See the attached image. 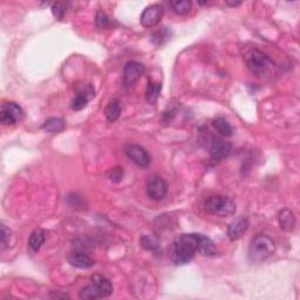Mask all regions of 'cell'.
Returning a JSON list of instances; mask_svg holds the SVG:
<instances>
[{
	"label": "cell",
	"instance_id": "6da1fadb",
	"mask_svg": "<svg viewBox=\"0 0 300 300\" xmlns=\"http://www.w3.org/2000/svg\"><path fill=\"white\" fill-rule=\"evenodd\" d=\"M199 233H183L174 240L170 249V258L176 265L190 262L198 252Z\"/></svg>",
	"mask_w": 300,
	"mask_h": 300
},
{
	"label": "cell",
	"instance_id": "e0dca14e",
	"mask_svg": "<svg viewBox=\"0 0 300 300\" xmlns=\"http://www.w3.org/2000/svg\"><path fill=\"white\" fill-rule=\"evenodd\" d=\"M46 240V232L42 229H37L31 233L30 239H28V245L33 252H38L41 249L42 244Z\"/></svg>",
	"mask_w": 300,
	"mask_h": 300
},
{
	"label": "cell",
	"instance_id": "3957f363",
	"mask_svg": "<svg viewBox=\"0 0 300 300\" xmlns=\"http://www.w3.org/2000/svg\"><path fill=\"white\" fill-rule=\"evenodd\" d=\"M112 293L111 280L102 274H93L90 277V284L80 291V298L84 300H95L107 298Z\"/></svg>",
	"mask_w": 300,
	"mask_h": 300
},
{
	"label": "cell",
	"instance_id": "ffe728a7",
	"mask_svg": "<svg viewBox=\"0 0 300 300\" xmlns=\"http://www.w3.org/2000/svg\"><path fill=\"white\" fill-rule=\"evenodd\" d=\"M161 83L157 82H152V81H149L148 87H147L146 90V100L147 102L150 103V105H155L157 102V100L159 98V93H161Z\"/></svg>",
	"mask_w": 300,
	"mask_h": 300
},
{
	"label": "cell",
	"instance_id": "8fae6325",
	"mask_svg": "<svg viewBox=\"0 0 300 300\" xmlns=\"http://www.w3.org/2000/svg\"><path fill=\"white\" fill-rule=\"evenodd\" d=\"M232 146L230 143L225 142L220 137H212L210 145V157L214 162H220L222 159L226 158L231 154Z\"/></svg>",
	"mask_w": 300,
	"mask_h": 300
},
{
	"label": "cell",
	"instance_id": "ba28073f",
	"mask_svg": "<svg viewBox=\"0 0 300 300\" xmlns=\"http://www.w3.org/2000/svg\"><path fill=\"white\" fill-rule=\"evenodd\" d=\"M124 152L134 163L141 168H148L151 162L149 152L139 145H127L124 148Z\"/></svg>",
	"mask_w": 300,
	"mask_h": 300
},
{
	"label": "cell",
	"instance_id": "5b68a950",
	"mask_svg": "<svg viewBox=\"0 0 300 300\" xmlns=\"http://www.w3.org/2000/svg\"><path fill=\"white\" fill-rule=\"evenodd\" d=\"M204 209L206 212L211 215L220 216V217H229L236 212V204L229 197L214 195L205 199Z\"/></svg>",
	"mask_w": 300,
	"mask_h": 300
},
{
	"label": "cell",
	"instance_id": "d4e9b609",
	"mask_svg": "<svg viewBox=\"0 0 300 300\" xmlns=\"http://www.w3.org/2000/svg\"><path fill=\"white\" fill-rule=\"evenodd\" d=\"M140 243L142 248H145L146 250H151V251H154V250L157 249L158 246L157 239H156L154 236H149V234H146V236L141 237Z\"/></svg>",
	"mask_w": 300,
	"mask_h": 300
},
{
	"label": "cell",
	"instance_id": "44dd1931",
	"mask_svg": "<svg viewBox=\"0 0 300 300\" xmlns=\"http://www.w3.org/2000/svg\"><path fill=\"white\" fill-rule=\"evenodd\" d=\"M42 129L48 133H60L65 129V121L60 117H51L45 121Z\"/></svg>",
	"mask_w": 300,
	"mask_h": 300
},
{
	"label": "cell",
	"instance_id": "9a60e30c",
	"mask_svg": "<svg viewBox=\"0 0 300 300\" xmlns=\"http://www.w3.org/2000/svg\"><path fill=\"white\" fill-rule=\"evenodd\" d=\"M278 221H279L280 227L284 231H292L296 226V218L293 216V212L289 209H283L278 215Z\"/></svg>",
	"mask_w": 300,
	"mask_h": 300
},
{
	"label": "cell",
	"instance_id": "277c9868",
	"mask_svg": "<svg viewBox=\"0 0 300 300\" xmlns=\"http://www.w3.org/2000/svg\"><path fill=\"white\" fill-rule=\"evenodd\" d=\"M244 60H245L249 71L257 75V76L270 73L272 68L274 67L273 61H272L270 56L257 48H252L248 51L245 56H244Z\"/></svg>",
	"mask_w": 300,
	"mask_h": 300
},
{
	"label": "cell",
	"instance_id": "f1b7e54d",
	"mask_svg": "<svg viewBox=\"0 0 300 300\" xmlns=\"http://www.w3.org/2000/svg\"><path fill=\"white\" fill-rule=\"evenodd\" d=\"M49 297H51V298H70V296L66 295V293H56V292L51 293Z\"/></svg>",
	"mask_w": 300,
	"mask_h": 300
},
{
	"label": "cell",
	"instance_id": "f546056e",
	"mask_svg": "<svg viewBox=\"0 0 300 300\" xmlns=\"http://www.w3.org/2000/svg\"><path fill=\"white\" fill-rule=\"evenodd\" d=\"M242 4V1H225V5L230 6V7H236V6H239Z\"/></svg>",
	"mask_w": 300,
	"mask_h": 300
},
{
	"label": "cell",
	"instance_id": "d6986e66",
	"mask_svg": "<svg viewBox=\"0 0 300 300\" xmlns=\"http://www.w3.org/2000/svg\"><path fill=\"white\" fill-rule=\"evenodd\" d=\"M105 115L109 122H115L121 115V105L117 99H112L109 101L105 109Z\"/></svg>",
	"mask_w": 300,
	"mask_h": 300
},
{
	"label": "cell",
	"instance_id": "484cf974",
	"mask_svg": "<svg viewBox=\"0 0 300 300\" xmlns=\"http://www.w3.org/2000/svg\"><path fill=\"white\" fill-rule=\"evenodd\" d=\"M95 23H96V26H98L99 28H101V30H103V28H108L109 26H111V19H109V17L105 13V12L99 11L98 13H96Z\"/></svg>",
	"mask_w": 300,
	"mask_h": 300
},
{
	"label": "cell",
	"instance_id": "5bb4252c",
	"mask_svg": "<svg viewBox=\"0 0 300 300\" xmlns=\"http://www.w3.org/2000/svg\"><path fill=\"white\" fill-rule=\"evenodd\" d=\"M68 262H70L72 266L77 268H90L95 264V262H94L87 253L80 251L72 252L71 255L68 256Z\"/></svg>",
	"mask_w": 300,
	"mask_h": 300
},
{
	"label": "cell",
	"instance_id": "9c48e42d",
	"mask_svg": "<svg viewBox=\"0 0 300 300\" xmlns=\"http://www.w3.org/2000/svg\"><path fill=\"white\" fill-rule=\"evenodd\" d=\"M147 195L152 201H162L168 192V184L162 177L152 176L147 183Z\"/></svg>",
	"mask_w": 300,
	"mask_h": 300
},
{
	"label": "cell",
	"instance_id": "83f0119b",
	"mask_svg": "<svg viewBox=\"0 0 300 300\" xmlns=\"http://www.w3.org/2000/svg\"><path fill=\"white\" fill-rule=\"evenodd\" d=\"M122 176H123V170L121 168H114L112 170L111 175H109V178H111L112 182H120Z\"/></svg>",
	"mask_w": 300,
	"mask_h": 300
},
{
	"label": "cell",
	"instance_id": "ac0fdd59",
	"mask_svg": "<svg viewBox=\"0 0 300 300\" xmlns=\"http://www.w3.org/2000/svg\"><path fill=\"white\" fill-rule=\"evenodd\" d=\"M198 252L203 256H208V257L216 255V246L214 242L209 237L203 236L201 233H199L198 240Z\"/></svg>",
	"mask_w": 300,
	"mask_h": 300
},
{
	"label": "cell",
	"instance_id": "8992f818",
	"mask_svg": "<svg viewBox=\"0 0 300 300\" xmlns=\"http://www.w3.org/2000/svg\"><path fill=\"white\" fill-rule=\"evenodd\" d=\"M24 117V109L15 102H4L0 108V122L4 126H13Z\"/></svg>",
	"mask_w": 300,
	"mask_h": 300
},
{
	"label": "cell",
	"instance_id": "7a4b0ae2",
	"mask_svg": "<svg viewBox=\"0 0 300 300\" xmlns=\"http://www.w3.org/2000/svg\"><path fill=\"white\" fill-rule=\"evenodd\" d=\"M276 250V244L266 234H258L252 239L250 244L248 257L253 264L265 262L268 257L273 255Z\"/></svg>",
	"mask_w": 300,
	"mask_h": 300
},
{
	"label": "cell",
	"instance_id": "603a6c76",
	"mask_svg": "<svg viewBox=\"0 0 300 300\" xmlns=\"http://www.w3.org/2000/svg\"><path fill=\"white\" fill-rule=\"evenodd\" d=\"M169 33H170V31H169L167 27H163L162 30H159L152 34V42L157 46L163 45V43H165L169 40Z\"/></svg>",
	"mask_w": 300,
	"mask_h": 300
},
{
	"label": "cell",
	"instance_id": "52a82bcc",
	"mask_svg": "<svg viewBox=\"0 0 300 300\" xmlns=\"http://www.w3.org/2000/svg\"><path fill=\"white\" fill-rule=\"evenodd\" d=\"M164 14V7L159 4H152L141 14V25L146 28L155 27L159 24Z\"/></svg>",
	"mask_w": 300,
	"mask_h": 300
},
{
	"label": "cell",
	"instance_id": "30bf717a",
	"mask_svg": "<svg viewBox=\"0 0 300 300\" xmlns=\"http://www.w3.org/2000/svg\"><path fill=\"white\" fill-rule=\"evenodd\" d=\"M145 73V66L137 61L127 62L123 68V84L124 87L129 88L134 86L141 79Z\"/></svg>",
	"mask_w": 300,
	"mask_h": 300
},
{
	"label": "cell",
	"instance_id": "4fadbf2b",
	"mask_svg": "<svg viewBox=\"0 0 300 300\" xmlns=\"http://www.w3.org/2000/svg\"><path fill=\"white\" fill-rule=\"evenodd\" d=\"M95 95V92H94L92 86H87L86 88L81 89L80 92H77L75 98L73 99V101L71 103V108L73 111H81L88 105L89 100Z\"/></svg>",
	"mask_w": 300,
	"mask_h": 300
},
{
	"label": "cell",
	"instance_id": "4316f807",
	"mask_svg": "<svg viewBox=\"0 0 300 300\" xmlns=\"http://www.w3.org/2000/svg\"><path fill=\"white\" fill-rule=\"evenodd\" d=\"M9 239H11V230L5 224H1V244H0V246H1L0 250L1 251H5L8 248Z\"/></svg>",
	"mask_w": 300,
	"mask_h": 300
},
{
	"label": "cell",
	"instance_id": "7c38bea8",
	"mask_svg": "<svg viewBox=\"0 0 300 300\" xmlns=\"http://www.w3.org/2000/svg\"><path fill=\"white\" fill-rule=\"evenodd\" d=\"M249 227V221L246 217H237L236 220H233L227 226L226 233L227 237L231 242H234V240H238L240 237L243 236L244 233L246 232Z\"/></svg>",
	"mask_w": 300,
	"mask_h": 300
},
{
	"label": "cell",
	"instance_id": "7402d4cb",
	"mask_svg": "<svg viewBox=\"0 0 300 300\" xmlns=\"http://www.w3.org/2000/svg\"><path fill=\"white\" fill-rule=\"evenodd\" d=\"M191 1L189 0H174V1H170L171 8L174 9L175 13L180 14V15H186L190 12L191 9Z\"/></svg>",
	"mask_w": 300,
	"mask_h": 300
},
{
	"label": "cell",
	"instance_id": "cb8c5ba5",
	"mask_svg": "<svg viewBox=\"0 0 300 300\" xmlns=\"http://www.w3.org/2000/svg\"><path fill=\"white\" fill-rule=\"evenodd\" d=\"M66 11H67V5L65 4V2H53L52 4V13L54 15L55 19H58V20H64Z\"/></svg>",
	"mask_w": 300,
	"mask_h": 300
},
{
	"label": "cell",
	"instance_id": "2e32d148",
	"mask_svg": "<svg viewBox=\"0 0 300 300\" xmlns=\"http://www.w3.org/2000/svg\"><path fill=\"white\" fill-rule=\"evenodd\" d=\"M212 126L216 130L218 131V134H221L222 136L224 137H230L232 136L233 129L232 126L230 124V122L226 120V118L223 116L216 117L214 121H212Z\"/></svg>",
	"mask_w": 300,
	"mask_h": 300
}]
</instances>
